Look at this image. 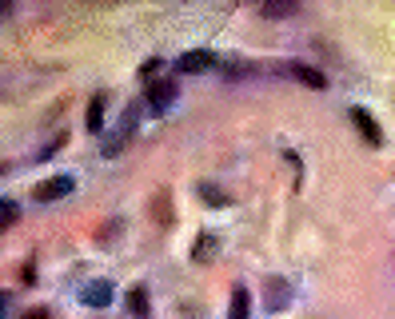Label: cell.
Wrapping results in <instances>:
<instances>
[{
    "mask_svg": "<svg viewBox=\"0 0 395 319\" xmlns=\"http://www.w3.org/2000/svg\"><path fill=\"white\" fill-rule=\"evenodd\" d=\"M128 311H132L136 319L152 315V304H148V292H144V287H132V292H128Z\"/></svg>",
    "mask_w": 395,
    "mask_h": 319,
    "instance_id": "13",
    "label": "cell"
},
{
    "mask_svg": "<svg viewBox=\"0 0 395 319\" xmlns=\"http://www.w3.org/2000/svg\"><path fill=\"white\" fill-rule=\"evenodd\" d=\"M84 124H88V132H92V136L104 132V96H92V100H88Z\"/></svg>",
    "mask_w": 395,
    "mask_h": 319,
    "instance_id": "11",
    "label": "cell"
},
{
    "mask_svg": "<svg viewBox=\"0 0 395 319\" xmlns=\"http://www.w3.org/2000/svg\"><path fill=\"white\" fill-rule=\"evenodd\" d=\"M136 116H140V108L132 104V108L124 112L120 128H116V132H108L104 140H100V152H104V156H116V152H120V148L128 144V140H132V132H136Z\"/></svg>",
    "mask_w": 395,
    "mask_h": 319,
    "instance_id": "1",
    "label": "cell"
},
{
    "mask_svg": "<svg viewBox=\"0 0 395 319\" xmlns=\"http://www.w3.org/2000/svg\"><path fill=\"white\" fill-rule=\"evenodd\" d=\"M216 52H208V48H192V52H184L180 60H176V72H208V68H216Z\"/></svg>",
    "mask_w": 395,
    "mask_h": 319,
    "instance_id": "4",
    "label": "cell"
},
{
    "mask_svg": "<svg viewBox=\"0 0 395 319\" xmlns=\"http://www.w3.org/2000/svg\"><path fill=\"white\" fill-rule=\"evenodd\" d=\"M25 319H48V311H44V307H37V311H28Z\"/></svg>",
    "mask_w": 395,
    "mask_h": 319,
    "instance_id": "18",
    "label": "cell"
},
{
    "mask_svg": "<svg viewBox=\"0 0 395 319\" xmlns=\"http://www.w3.org/2000/svg\"><path fill=\"white\" fill-rule=\"evenodd\" d=\"M292 304V287L287 280H268V311H284Z\"/></svg>",
    "mask_w": 395,
    "mask_h": 319,
    "instance_id": "9",
    "label": "cell"
},
{
    "mask_svg": "<svg viewBox=\"0 0 395 319\" xmlns=\"http://www.w3.org/2000/svg\"><path fill=\"white\" fill-rule=\"evenodd\" d=\"M148 211L156 216V223H160V228H172V220H176V216H172V192H168V188H160V192L152 196Z\"/></svg>",
    "mask_w": 395,
    "mask_h": 319,
    "instance_id": "5",
    "label": "cell"
},
{
    "mask_svg": "<svg viewBox=\"0 0 395 319\" xmlns=\"http://www.w3.org/2000/svg\"><path fill=\"white\" fill-rule=\"evenodd\" d=\"M228 319H252V299H247V287H235V292H232Z\"/></svg>",
    "mask_w": 395,
    "mask_h": 319,
    "instance_id": "12",
    "label": "cell"
},
{
    "mask_svg": "<svg viewBox=\"0 0 395 319\" xmlns=\"http://www.w3.org/2000/svg\"><path fill=\"white\" fill-rule=\"evenodd\" d=\"M200 200H204V204H216V208L228 204V196H224L220 188H212V184H200Z\"/></svg>",
    "mask_w": 395,
    "mask_h": 319,
    "instance_id": "14",
    "label": "cell"
},
{
    "mask_svg": "<svg viewBox=\"0 0 395 319\" xmlns=\"http://www.w3.org/2000/svg\"><path fill=\"white\" fill-rule=\"evenodd\" d=\"M351 120H356V128H359V136L368 140V144H383V132H380V124L371 120L363 108H351Z\"/></svg>",
    "mask_w": 395,
    "mask_h": 319,
    "instance_id": "8",
    "label": "cell"
},
{
    "mask_svg": "<svg viewBox=\"0 0 395 319\" xmlns=\"http://www.w3.org/2000/svg\"><path fill=\"white\" fill-rule=\"evenodd\" d=\"M259 13L272 16V20H280V16H292V13H296V4H264Z\"/></svg>",
    "mask_w": 395,
    "mask_h": 319,
    "instance_id": "16",
    "label": "cell"
},
{
    "mask_svg": "<svg viewBox=\"0 0 395 319\" xmlns=\"http://www.w3.org/2000/svg\"><path fill=\"white\" fill-rule=\"evenodd\" d=\"M156 72H160V56H148V60L140 64V76H144V80H152Z\"/></svg>",
    "mask_w": 395,
    "mask_h": 319,
    "instance_id": "17",
    "label": "cell"
},
{
    "mask_svg": "<svg viewBox=\"0 0 395 319\" xmlns=\"http://www.w3.org/2000/svg\"><path fill=\"white\" fill-rule=\"evenodd\" d=\"M72 188H76L72 176H52V180H44V184L32 188V196H37L40 204H52V200H64L68 192H72Z\"/></svg>",
    "mask_w": 395,
    "mask_h": 319,
    "instance_id": "3",
    "label": "cell"
},
{
    "mask_svg": "<svg viewBox=\"0 0 395 319\" xmlns=\"http://www.w3.org/2000/svg\"><path fill=\"white\" fill-rule=\"evenodd\" d=\"M4 307H8V292H0V315H4Z\"/></svg>",
    "mask_w": 395,
    "mask_h": 319,
    "instance_id": "19",
    "label": "cell"
},
{
    "mask_svg": "<svg viewBox=\"0 0 395 319\" xmlns=\"http://www.w3.org/2000/svg\"><path fill=\"white\" fill-rule=\"evenodd\" d=\"M80 299H84V307H108L112 304V283H104V280H96V283H88L84 292H80Z\"/></svg>",
    "mask_w": 395,
    "mask_h": 319,
    "instance_id": "7",
    "label": "cell"
},
{
    "mask_svg": "<svg viewBox=\"0 0 395 319\" xmlns=\"http://www.w3.org/2000/svg\"><path fill=\"white\" fill-rule=\"evenodd\" d=\"M16 216H20V208H16L13 200H0V232H4L8 223H16Z\"/></svg>",
    "mask_w": 395,
    "mask_h": 319,
    "instance_id": "15",
    "label": "cell"
},
{
    "mask_svg": "<svg viewBox=\"0 0 395 319\" xmlns=\"http://www.w3.org/2000/svg\"><path fill=\"white\" fill-rule=\"evenodd\" d=\"M172 100H176V80H152L148 92H144V104H148L152 116L168 112V108H172Z\"/></svg>",
    "mask_w": 395,
    "mask_h": 319,
    "instance_id": "2",
    "label": "cell"
},
{
    "mask_svg": "<svg viewBox=\"0 0 395 319\" xmlns=\"http://www.w3.org/2000/svg\"><path fill=\"white\" fill-rule=\"evenodd\" d=\"M192 256H196L200 263H212V259L220 256V240H216L212 232H204V235L196 240V247H192Z\"/></svg>",
    "mask_w": 395,
    "mask_h": 319,
    "instance_id": "10",
    "label": "cell"
},
{
    "mask_svg": "<svg viewBox=\"0 0 395 319\" xmlns=\"http://www.w3.org/2000/svg\"><path fill=\"white\" fill-rule=\"evenodd\" d=\"M287 72L296 76L299 84L308 88H328V76L320 72V68H311V64H299V60H287Z\"/></svg>",
    "mask_w": 395,
    "mask_h": 319,
    "instance_id": "6",
    "label": "cell"
}]
</instances>
